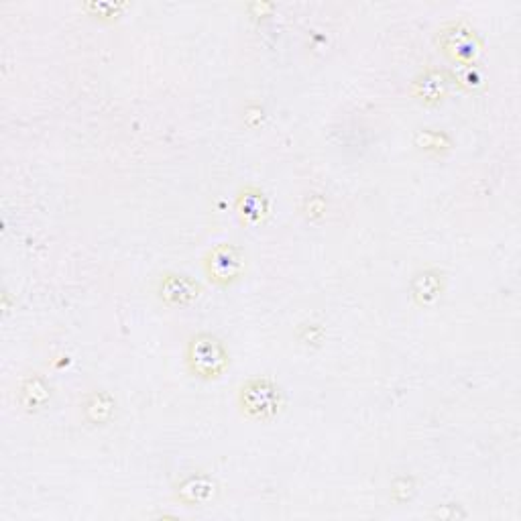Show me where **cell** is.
Instances as JSON below:
<instances>
[{"label": "cell", "instance_id": "obj_1", "mask_svg": "<svg viewBox=\"0 0 521 521\" xmlns=\"http://www.w3.org/2000/svg\"><path fill=\"white\" fill-rule=\"evenodd\" d=\"M184 363L192 377L214 381L220 379L230 367V353L216 334L198 332L186 344Z\"/></svg>", "mask_w": 521, "mask_h": 521}, {"label": "cell", "instance_id": "obj_2", "mask_svg": "<svg viewBox=\"0 0 521 521\" xmlns=\"http://www.w3.org/2000/svg\"><path fill=\"white\" fill-rule=\"evenodd\" d=\"M237 403L245 418L253 422H271L281 414L285 397L275 381L255 377L239 387Z\"/></svg>", "mask_w": 521, "mask_h": 521}, {"label": "cell", "instance_id": "obj_3", "mask_svg": "<svg viewBox=\"0 0 521 521\" xmlns=\"http://www.w3.org/2000/svg\"><path fill=\"white\" fill-rule=\"evenodd\" d=\"M204 271L214 285H233L245 273V255L235 245L220 243L206 253Z\"/></svg>", "mask_w": 521, "mask_h": 521}, {"label": "cell", "instance_id": "obj_4", "mask_svg": "<svg viewBox=\"0 0 521 521\" xmlns=\"http://www.w3.org/2000/svg\"><path fill=\"white\" fill-rule=\"evenodd\" d=\"M202 294V285L186 273H163L157 281V298L169 308H186Z\"/></svg>", "mask_w": 521, "mask_h": 521}, {"label": "cell", "instance_id": "obj_5", "mask_svg": "<svg viewBox=\"0 0 521 521\" xmlns=\"http://www.w3.org/2000/svg\"><path fill=\"white\" fill-rule=\"evenodd\" d=\"M178 501L186 503L188 507L192 505H202L208 503L216 495V483L208 475H188L176 489Z\"/></svg>", "mask_w": 521, "mask_h": 521}, {"label": "cell", "instance_id": "obj_6", "mask_svg": "<svg viewBox=\"0 0 521 521\" xmlns=\"http://www.w3.org/2000/svg\"><path fill=\"white\" fill-rule=\"evenodd\" d=\"M49 399V387L39 375H29L19 387V401L27 412H37Z\"/></svg>", "mask_w": 521, "mask_h": 521}, {"label": "cell", "instance_id": "obj_7", "mask_svg": "<svg viewBox=\"0 0 521 521\" xmlns=\"http://www.w3.org/2000/svg\"><path fill=\"white\" fill-rule=\"evenodd\" d=\"M86 412L90 416V420L94 422H106L108 416L112 414V401L102 395V393H96L90 397V401L86 403Z\"/></svg>", "mask_w": 521, "mask_h": 521}]
</instances>
